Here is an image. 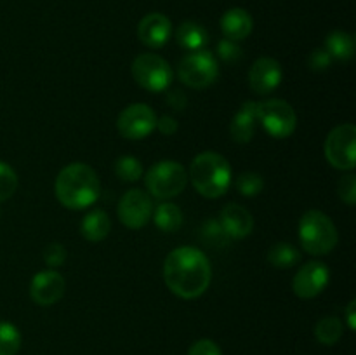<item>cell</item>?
Returning a JSON list of instances; mask_svg holds the SVG:
<instances>
[{"instance_id":"6da1fadb","label":"cell","mask_w":356,"mask_h":355,"mask_svg":"<svg viewBox=\"0 0 356 355\" xmlns=\"http://www.w3.org/2000/svg\"><path fill=\"white\" fill-rule=\"evenodd\" d=\"M212 278L209 258L197 247L181 246L163 261V281L172 294L183 299L200 298Z\"/></svg>"},{"instance_id":"7a4b0ae2","label":"cell","mask_w":356,"mask_h":355,"mask_svg":"<svg viewBox=\"0 0 356 355\" xmlns=\"http://www.w3.org/2000/svg\"><path fill=\"white\" fill-rule=\"evenodd\" d=\"M54 191L65 207L79 211L89 207L99 198L101 183L92 167L83 162H73L59 171Z\"/></svg>"},{"instance_id":"3957f363","label":"cell","mask_w":356,"mask_h":355,"mask_svg":"<svg viewBox=\"0 0 356 355\" xmlns=\"http://www.w3.org/2000/svg\"><path fill=\"white\" fill-rule=\"evenodd\" d=\"M190 180L195 190L204 197H222L232 184V167L219 153H198L190 166Z\"/></svg>"},{"instance_id":"277c9868","label":"cell","mask_w":356,"mask_h":355,"mask_svg":"<svg viewBox=\"0 0 356 355\" xmlns=\"http://www.w3.org/2000/svg\"><path fill=\"white\" fill-rule=\"evenodd\" d=\"M299 240L302 249L313 256H323L332 253L337 246V228L332 219L322 211H306L299 219Z\"/></svg>"},{"instance_id":"5b68a950","label":"cell","mask_w":356,"mask_h":355,"mask_svg":"<svg viewBox=\"0 0 356 355\" xmlns=\"http://www.w3.org/2000/svg\"><path fill=\"white\" fill-rule=\"evenodd\" d=\"M146 188L153 197L165 200L179 195L188 184V173L179 162L174 160H160L153 164L145 178Z\"/></svg>"},{"instance_id":"8992f818","label":"cell","mask_w":356,"mask_h":355,"mask_svg":"<svg viewBox=\"0 0 356 355\" xmlns=\"http://www.w3.org/2000/svg\"><path fill=\"white\" fill-rule=\"evenodd\" d=\"M219 75L218 59L212 52L200 49L184 56L177 66V77L191 89H205L216 82Z\"/></svg>"},{"instance_id":"52a82bcc","label":"cell","mask_w":356,"mask_h":355,"mask_svg":"<svg viewBox=\"0 0 356 355\" xmlns=\"http://www.w3.org/2000/svg\"><path fill=\"white\" fill-rule=\"evenodd\" d=\"M132 77L143 89L162 93L172 84L174 70L162 56L145 52L132 61Z\"/></svg>"},{"instance_id":"ba28073f","label":"cell","mask_w":356,"mask_h":355,"mask_svg":"<svg viewBox=\"0 0 356 355\" xmlns=\"http://www.w3.org/2000/svg\"><path fill=\"white\" fill-rule=\"evenodd\" d=\"M257 120L264 131L278 139L289 138L298 127V115L284 100H264L257 103Z\"/></svg>"},{"instance_id":"9c48e42d","label":"cell","mask_w":356,"mask_h":355,"mask_svg":"<svg viewBox=\"0 0 356 355\" xmlns=\"http://www.w3.org/2000/svg\"><path fill=\"white\" fill-rule=\"evenodd\" d=\"M327 162L341 171H353L356 166V127L343 124L329 132L323 145Z\"/></svg>"},{"instance_id":"30bf717a","label":"cell","mask_w":356,"mask_h":355,"mask_svg":"<svg viewBox=\"0 0 356 355\" xmlns=\"http://www.w3.org/2000/svg\"><path fill=\"white\" fill-rule=\"evenodd\" d=\"M156 118L159 117L148 104H129L118 115V132L127 139H145L156 129Z\"/></svg>"},{"instance_id":"8fae6325","label":"cell","mask_w":356,"mask_h":355,"mask_svg":"<svg viewBox=\"0 0 356 355\" xmlns=\"http://www.w3.org/2000/svg\"><path fill=\"white\" fill-rule=\"evenodd\" d=\"M152 198L139 188L129 190L122 195L120 204H118V218L127 228H143L152 218Z\"/></svg>"},{"instance_id":"7c38bea8","label":"cell","mask_w":356,"mask_h":355,"mask_svg":"<svg viewBox=\"0 0 356 355\" xmlns=\"http://www.w3.org/2000/svg\"><path fill=\"white\" fill-rule=\"evenodd\" d=\"M330 281V270L322 261H308L302 265L292 281V289L301 299H312L323 292Z\"/></svg>"},{"instance_id":"4fadbf2b","label":"cell","mask_w":356,"mask_h":355,"mask_svg":"<svg viewBox=\"0 0 356 355\" xmlns=\"http://www.w3.org/2000/svg\"><path fill=\"white\" fill-rule=\"evenodd\" d=\"M66 282L61 274L49 268V270L38 271L30 284V296L33 303L40 306H51L58 303L65 296Z\"/></svg>"},{"instance_id":"5bb4252c","label":"cell","mask_w":356,"mask_h":355,"mask_svg":"<svg viewBox=\"0 0 356 355\" xmlns=\"http://www.w3.org/2000/svg\"><path fill=\"white\" fill-rule=\"evenodd\" d=\"M282 77H284V72L277 59L259 58L249 72L250 89L259 96H266L280 86Z\"/></svg>"},{"instance_id":"9a60e30c","label":"cell","mask_w":356,"mask_h":355,"mask_svg":"<svg viewBox=\"0 0 356 355\" xmlns=\"http://www.w3.org/2000/svg\"><path fill=\"white\" fill-rule=\"evenodd\" d=\"M138 37L148 47L160 49L172 37V23L165 14L149 13L139 21Z\"/></svg>"},{"instance_id":"2e32d148","label":"cell","mask_w":356,"mask_h":355,"mask_svg":"<svg viewBox=\"0 0 356 355\" xmlns=\"http://www.w3.org/2000/svg\"><path fill=\"white\" fill-rule=\"evenodd\" d=\"M219 225L229 239H245L254 228L252 214L240 204H228L222 207Z\"/></svg>"},{"instance_id":"e0dca14e","label":"cell","mask_w":356,"mask_h":355,"mask_svg":"<svg viewBox=\"0 0 356 355\" xmlns=\"http://www.w3.org/2000/svg\"><path fill=\"white\" fill-rule=\"evenodd\" d=\"M259 120H257V103L256 101H245L236 111L235 118L229 125L232 138L236 143H249L256 134V129Z\"/></svg>"},{"instance_id":"ac0fdd59","label":"cell","mask_w":356,"mask_h":355,"mask_svg":"<svg viewBox=\"0 0 356 355\" xmlns=\"http://www.w3.org/2000/svg\"><path fill=\"white\" fill-rule=\"evenodd\" d=\"M254 28L252 16L242 7H233L226 10L221 17V30L225 38L233 42L245 40Z\"/></svg>"},{"instance_id":"d6986e66","label":"cell","mask_w":356,"mask_h":355,"mask_svg":"<svg viewBox=\"0 0 356 355\" xmlns=\"http://www.w3.org/2000/svg\"><path fill=\"white\" fill-rule=\"evenodd\" d=\"M176 40L186 51H200L209 42V33L202 24L195 23V21H184L177 26Z\"/></svg>"},{"instance_id":"ffe728a7","label":"cell","mask_w":356,"mask_h":355,"mask_svg":"<svg viewBox=\"0 0 356 355\" xmlns=\"http://www.w3.org/2000/svg\"><path fill=\"white\" fill-rule=\"evenodd\" d=\"M110 218H108L106 212L101 211V209L90 211L89 214L82 219V225H80V232H82L83 239H87L89 242H101L103 239H106L108 233H110Z\"/></svg>"},{"instance_id":"44dd1931","label":"cell","mask_w":356,"mask_h":355,"mask_svg":"<svg viewBox=\"0 0 356 355\" xmlns=\"http://www.w3.org/2000/svg\"><path fill=\"white\" fill-rule=\"evenodd\" d=\"M323 49L330 54V58L337 61H348L355 56V37L348 31L336 30L327 35Z\"/></svg>"},{"instance_id":"7402d4cb","label":"cell","mask_w":356,"mask_h":355,"mask_svg":"<svg viewBox=\"0 0 356 355\" xmlns=\"http://www.w3.org/2000/svg\"><path fill=\"white\" fill-rule=\"evenodd\" d=\"M155 225L162 232H176L183 225V212L176 204H170V202L160 204L155 209Z\"/></svg>"},{"instance_id":"603a6c76","label":"cell","mask_w":356,"mask_h":355,"mask_svg":"<svg viewBox=\"0 0 356 355\" xmlns=\"http://www.w3.org/2000/svg\"><path fill=\"white\" fill-rule=\"evenodd\" d=\"M315 338L322 345H336L343 338V322L337 317H323L315 326Z\"/></svg>"},{"instance_id":"cb8c5ba5","label":"cell","mask_w":356,"mask_h":355,"mask_svg":"<svg viewBox=\"0 0 356 355\" xmlns=\"http://www.w3.org/2000/svg\"><path fill=\"white\" fill-rule=\"evenodd\" d=\"M301 254H299L298 247L287 242H278L268 251V261L277 268H291L299 261Z\"/></svg>"},{"instance_id":"d4e9b609","label":"cell","mask_w":356,"mask_h":355,"mask_svg":"<svg viewBox=\"0 0 356 355\" xmlns=\"http://www.w3.org/2000/svg\"><path fill=\"white\" fill-rule=\"evenodd\" d=\"M21 348V333L14 324L0 322V355H16Z\"/></svg>"},{"instance_id":"484cf974","label":"cell","mask_w":356,"mask_h":355,"mask_svg":"<svg viewBox=\"0 0 356 355\" xmlns=\"http://www.w3.org/2000/svg\"><path fill=\"white\" fill-rule=\"evenodd\" d=\"M115 174L120 178L122 181H138L139 178L143 176V164L139 162V159L132 155H125L120 157L115 164Z\"/></svg>"},{"instance_id":"4316f807","label":"cell","mask_w":356,"mask_h":355,"mask_svg":"<svg viewBox=\"0 0 356 355\" xmlns=\"http://www.w3.org/2000/svg\"><path fill=\"white\" fill-rule=\"evenodd\" d=\"M236 188L243 197H256L264 188L263 176L257 173H242L236 180Z\"/></svg>"},{"instance_id":"83f0119b","label":"cell","mask_w":356,"mask_h":355,"mask_svg":"<svg viewBox=\"0 0 356 355\" xmlns=\"http://www.w3.org/2000/svg\"><path fill=\"white\" fill-rule=\"evenodd\" d=\"M17 188V176L9 164L0 160V202L7 200L14 195Z\"/></svg>"},{"instance_id":"f1b7e54d","label":"cell","mask_w":356,"mask_h":355,"mask_svg":"<svg viewBox=\"0 0 356 355\" xmlns=\"http://www.w3.org/2000/svg\"><path fill=\"white\" fill-rule=\"evenodd\" d=\"M337 194L341 200L346 202L348 205H355L356 202V176L355 174H346L337 183Z\"/></svg>"},{"instance_id":"f546056e","label":"cell","mask_w":356,"mask_h":355,"mask_svg":"<svg viewBox=\"0 0 356 355\" xmlns=\"http://www.w3.org/2000/svg\"><path fill=\"white\" fill-rule=\"evenodd\" d=\"M218 56L226 63H236L242 58V49H240L238 42L222 38L218 44Z\"/></svg>"},{"instance_id":"4dcf8cb0","label":"cell","mask_w":356,"mask_h":355,"mask_svg":"<svg viewBox=\"0 0 356 355\" xmlns=\"http://www.w3.org/2000/svg\"><path fill=\"white\" fill-rule=\"evenodd\" d=\"M44 260H45V263H47L49 268L61 267V265H65V261H66V249L58 242L49 244L44 251Z\"/></svg>"},{"instance_id":"1f68e13d","label":"cell","mask_w":356,"mask_h":355,"mask_svg":"<svg viewBox=\"0 0 356 355\" xmlns=\"http://www.w3.org/2000/svg\"><path fill=\"white\" fill-rule=\"evenodd\" d=\"M188 355H222L221 348L218 347V343H214L212 340H198L188 350Z\"/></svg>"},{"instance_id":"d6a6232c","label":"cell","mask_w":356,"mask_h":355,"mask_svg":"<svg viewBox=\"0 0 356 355\" xmlns=\"http://www.w3.org/2000/svg\"><path fill=\"white\" fill-rule=\"evenodd\" d=\"M330 63H332V58H330V54L323 47L315 49V51L309 54V59H308L309 68L315 70V72H322V70H327L330 66Z\"/></svg>"},{"instance_id":"836d02e7","label":"cell","mask_w":356,"mask_h":355,"mask_svg":"<svg viewBox=\"0 0 356 355\" xmlns=\"http://www.w3.org/2000/svg\"><path fill=\"white\" fill-rule=\"evenodd\" d=\"M156 127L160 129L162 134L170 136L177 131V122L176 118L170 117V115H162L160 118H156Z\"/></svg>"},{"instance_id":"e575fe53","label":"cell","mask_w":356,"mask_h":355,"mask_svg":"<svg viewBox=\"0 0 356 355\" xmlns=\"http://www.w3.org/2000/svg\"><path fill=\"white\" fill-rule=\"evenodd\" d=\"M167 101H169L170 106L177 108V110H183L184 104H186V96L181 90H172L169 94V97H167Z\"/></svg>"},{"instance_id":"d590c367","label":"cell","mask_w":356,"mask_h":355,"mask_svg":"<svg viewBox=\"0 0 356 355\" xmlns=\"http://www.w3.org/2000/svg\"><path fill=\"white\" fill-rule=\"evenodd\" d=\"M346 322H348V327H350L351 331L356 329V301L355 299H351L350 305L346 306Z\"/></svg>"},{"instance_id":"8d00e7d4","label":"cell","mask_w":356,"mask_h":355,"mask_svg":"<svg viewBox=\"0 0 356 355\" xmlns=\"http://www.w3.org/2000/svg\"><path fill=\"white\" fill-rule=\"evenodd\" d=\"M0 214H2V211H0Z\"/></svg>"}]
</instances>
